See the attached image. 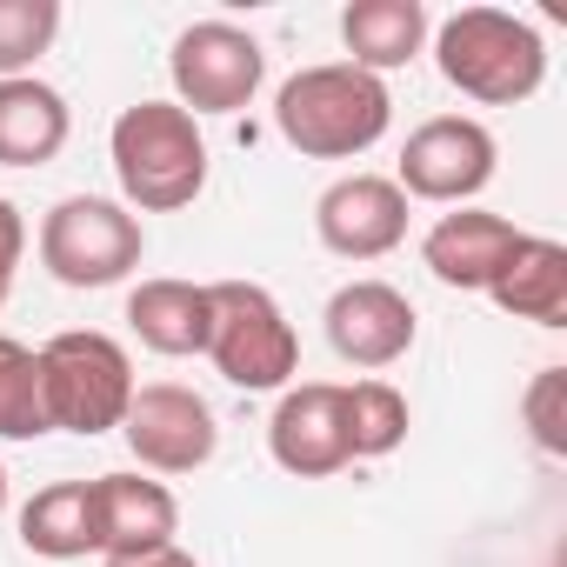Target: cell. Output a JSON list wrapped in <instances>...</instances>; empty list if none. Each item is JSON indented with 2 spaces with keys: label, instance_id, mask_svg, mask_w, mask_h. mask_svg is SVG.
Returning <instances> with one entry per match:
<instances>
[{
  "label": "cell",
  "instance_id": "8",
  "mask_svg": "<svg viewBox=\"0 0 567 567\" xmlns=\"http://www.w3.org/2000/svg\"><path fill=\"white\" fill-rule=\"evenodd\" d=\"M494 161H501V147H494V134H487L481 121L441 114V121H421V127L408 134L394 187L414 194V200H447V207H461V200H474V194L494 181Z\"/></svg>",
  "mask_w": 567,
  "mask_h": 567
},
{
  "label": "cell",
  "instance_id": "23",
  "mask_svg": "<svg viewBox=\"0 0 567 567\" xmlns=\"http://www.w3.org/2000/svg\"><path fill=\"white\" fill-rule=\"evenodd\" d=\"M527 434L547 454H567V368H540L527 388Z\"/></svg>",
  "mask_w": 567,
  "mask_h": 567
},
{
  "label": "cell",
  "instance_id": "5",
  "mask_svg": "<svg viewBox=\"0 0 567 567\" xmlns=\"http://www.w3.org/2000/svg\"><path fill=\"white\" fill-rule=\"evenodd\" d=\"M214 328H207V361L220 368V381L267 394V388H288V374L301 368V334L288 328L280 301L254 280H214L207 288Z\"/></svg>",
  "mask_w": 567,
  "mask_h": 567
},
{
  "label": "cell",
  "instance_id": "10",
  "mask_svg": "<svg viewBox=\"0 0 567 567\" xmlns=\"http://www.w3.org/2000/svg\"><path fill=\"white\" fill-rule=\"evenodd\" d=\"M315 234L341 260H381L408 240V194L388 174H348L315 200Z\"/></svg>",
  "mask_w": 567,
  "mask_h": 567
},
{
  "label": "cell",
  "instance_id": "20",
  "mask_svg": "<svg viewBox=\"0 0 567 567\" xmlns=\"http://www.w3.org/2000/svg\"><path fill=\"white\" fill-rule=\"evenodd\" d=\"M341 414H348V454L354 461H381L408 441V394L394 381H354L341 388Z\"/></svg>",
  "mask_w": 567,
  "mask_h": 567
},
{
  "label": "cell",
  "instance_id": "7",
  "mask_svg": "<svg viewBox=\"0 0 567 567\" xmlns=\"http://www.w3.org/2000/svg\"><path fill=\"white\" fill-rule=\"evenodd\" d=\"M167 74H174V94L187 114H240L267 81V54L234 21H194L174 41Z\"/></svg>",
  "mask_w": 567,
  "mask_h": 567
},
{
  "label": "cell",
  "instance_id": "21",
  "mask_svg": "<svg viewBox=\"0 0 567 567\" xmlns=\"http://www.w3.org/2000/svg\"><path fill=\"white\" fill-rule=\"evenodd\" d=\"M48 434V408H41V361L28 341L0 334V441H34Z\"/></svg>",
  "mask_w": 567,
  "mask_h": 567
},
{
  "label": "cell",
  "instance_id": "15",
  "mask_svg": "<svg viewBox=\"0 0 567 567\" xmlns=\"http://www.w3.org/2000/svg\"><path fill=\"white\" fill-rule=\"evenodd\" d=\"M487 301L501 315H514V321L567 328V247L547 240V234H520V247L487 280Z\"/></svg>",
  "mask_w": 567,
  "mask_h": 567
},
{
  "label": "cell",
  "instance_id": "1",
  "mask_svg": "<svg viewBox=\"0 0 567 567\" xmlns=\"http://www.w3.org/2000/svg\"><path fill=\"white\" fill-rule=\"evenodd\" d=\"M394 121V94L388 81L328 61V68H301L288 87L274 94V127L288 147H301L308 161H354L368 154Z\"/></svg>",
  "mask_w": 567,
  "mask_h": 567
},
{
  "label": "cell",
  "instance_id": "14",
  "mask_svg": "<svg viewBox=\"0 0 567 567\" xmlns=\"http://www.w3.org/2000/svg\"><path fill=\"white\" fill-rule=\"evenodd\" d=\"M520 247V227L507 214H487V207H461V214H441L421 240V260L434 267L441 288H461V295H487V280L501 274V260Z\"/></svg>",
  "mask_w": 567,
  "mask_h": 567
},
{
  "label": "cell",
  "instance_id": "11",
  "mask_svg": "<svg viewBox=\"0 0 567 567\" xmlns=\"http://www.w3.org/2000/svg\"><path fill=\"white\" fill-rule=\"evenodd\" d=\"M267 454L301 474V481H328L341 474L354 454H348V414H341V388L334 381H301L280 394L274 421H267Z\"/></svg>",
  "mask_w": 567,
  "mask_h": 567
},
{
  "label": "cell",
  "instance_id": "4",
  "mask_svg": "<svg viewBox=\"0 0 567 567\" xmlns=\"http://www.w3.org/2000/svg\"><path fill=\"white\" fill-rule=\"evenodd\" d=\"M41 408H48V434H107L127 421L134 401V361L114 334L101 328H68L54 334L41 354Z\"/></svg>",
  "mask_w": 567,
  "mask_h": 567
},
{
  "label": "cell",
  "instance_id": "19",
  "mask_svg": "<svg viewBox=\"0 0 567 567\" xmlns=\"http://www.w3.org/2000/svg\"><path fill=\"white\" fill-rule=\"evenodd\" d=\"M21 540L41 560L94 554V481H54L21 507Z\"/></svg>",
  "mask_w": 567,
  "mask_h": 567
},
{
  "label": "cell",
  "instance_id": "18",
  "mask_svg": "<svg viewBox=\"0 0 567 567\" xmlns=\"http://www.w3.org/2000/svg\"><path fill=\"white\" fill-rule=\"evenodd\" d=\"M341 41H348V68L381 81L427 48V8L421 0H354L341 14Z\"/></svg>",
  "mask_w": 567,
  "mask_h": 567
},
{
  "label": "cell",
  "instance_id": "13",
  "mask_svg": "<svg viewBox=\"0 0 567 567\" xmlns=\"http://www.w3.org/2000/svg\"><path fill=\"white\" fill-rule=\"evenodd\" d=\"M181 534V501L147 481V474H101L94 481V554L134 560L154 547H174Z\"/></svg>",
  "mask_w": 567,
  "mask_h": 567
},
{
  "label": "cell",
  "instance_id": "9",
  "mask_svg": "<svg viewBox=\"0 0 567 567\" xmlns=\"http://www.w3.org/2000/svg\"><path fill=\"white\" fill-rule=\"evenodd\" d=\"M134 461L147 474H194L214 461L220 447V427H214V408L181 388V381H154V388H134L127 401V421H121Z\"/></svg>",
  "mask_w": 567,
  "mask_h": 567
},
{
  "label": "cell",
  "instance_id": "17",
  "mask_svg": "<svg viewBox=\"0 0 567 567\" xmlns=\"http://www.w3.org/2000/svg\"><path fill=\"white\" fill-rule=\"evenodd\" d=\"M68 101L61 87L21 74V81H0V167H48L68 147Z\"/></svg>",
  "mask_w": 567,
  "mask_h": 567
},
{
  "label": "cell",
  "instance_id": "6",
  "mask_svg": "<svg viewBox=\"0 0 567 567\" xmlns=\"http://www.w3.org/2000/svg\"><path fill=\"white\" fill-rule=\"evenodd\" d=\"M141 254H147L141 214H127L121 200L68 194L41 220V267L61 288H114V280H127L141 267Z\"/></svg>",
  "mask_w": 567,
  "mask_h": 567
},
{
  "label": "cell",
  "instance_id": "26",
  "mask_svg": "<svg viewBox=\"0 0 567 567\" xmlns=\"http://www.w3.org/2000/svg\"><path fill=\"white\" fill-rule=\"evenodd\" d=\"M0 514H8V467H0Z\"/></svg>",
  "mask_w": 567,
  "mask_h": 567
},
{
  "label": "cell",
  "instance_id": "25",
  "mask_svg": "<svg viewBox=\"0 0 567 567\" xmlns=\"http://www.w3.org/2000/svg\"><path fill=\"white\" fill-rule=\"evenodd\" d=\"M107 567H200L187 547H154V554H134V560H107Z\"/></svg>",
  "mask_w": 567,
  "mask_h": 567
},
{
  "label": "cell",
  "instance_id": "16",
  "mask_svg": "<svg viewBox=\"0 0 567 567\" xmlns=\"http://www.w3.org/2000/svg\"><path fill=\"white\" fill-rule=\"evenodd\" d=\"M127 328L141 348H154L167 361L207 354V328H214L207 288H194V280H141L127 295Z\"/></svg>",
  "mask_w": 567,
  "mask_h": 567
},
{
  "label": "cell",
  "instance_id": "22",
  "mask_svg": "<svg viewBox=\"0 0 567 567\" xmlns=\"http://www.w3.org/2000/svg\"><path fill=\"white\" fill-rule=\"evenodd\" d=\"M61 34V0H0V81H21Z\"/></svg>",
  "mask_w": 567,
  "mask_h": 567
},
{
  "label": "cell",
  "instance_id": "2",
  "mask_svg": "<svg viewBox=\"0 0 567 567\" xmlns=\"http://www.w3.org/2000/svg\"><path fill=\"white\" fill-rule=\"evenodd\" d=\"M107 154H114L127 214H174V207H194V194L207 187V141L181 101L127 107L107 134Z\"/></svg>",
  "mask_w": 567,
  "mask_h": 567
},
{
  "label": "cell",
  "instance_id": "24",
  "mask_svg": "<svg viewBox=\"0 0 567 567\" xmlns=\"http://www.w3.org/2000/svg\"><path fill=\"white\" fill-rule=\"evenodd\" d=\"M21 247H28V220L14 200H0V308L14 295V274H21Z\"/></svg>",
  "mask_w": 567,
  "mask_h": 567
},
{
  "label": "cell",
  "instance_id": "12",
  "mask_svg": "<svg viewBox=\"0 0 567 567\" xmlns=\"http://www.w3.org/2000/svg\"><path fill=\"white\" fill-rule=\"evenodd\" d=\"M328 348L348 368H394L414 348V301L388 280H348L328 301Z\"/></svg>",
  "mask_w": 567,
  "mask_h": 567
},
{
  "label": "cell",
  "instance_id": "3",
  "mask_svg": "<svg viewBox=\"0 0 567 567\" xmlns=\"http://www.w3.org/2000/svg\"><path fill=\"white\" fill-rule=\"evenodd\" d=\"M441 81L481 107H520L547 81V41L534 21L501 8H461L434 28Z\"/></svg>",
  "mask_w": 567,
  "mask_h": 567
}]
</instances>
